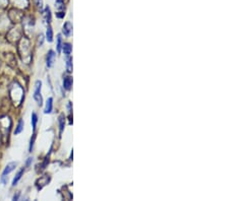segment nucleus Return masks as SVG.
<instances>
[{
  "label": "nucleus",
  "instance_id": "1",
  "mask_svg": "<svg viewBox=\"0 0 229 201\" xmlns=\"http://www.w3.org/2000/svg\"><path fill=\"white\" fill-rule=\"evenodd\" d=\"M9 96L11 100H12L14 106H21L22 100L25 99V92L24 88L21 87L20 83H17L16 81H14L10 84L9 87Z\"/></svg>",
  "mask_w": 229,
  "mask_h": 201
},
{
  "label": "nucleus",
  "instance_id": "2",
  "mask_svg": "<svg viewBox=\"0 0 229 201\" xmlns=\"http://www.w3.org/2000/svg\"><path fill=\"white\" fill-rule=\"evenodd\" d=\"M18 52L21 54V57L26 63H30L32 58L31 55V48H30V42L28 39L21 38L18 44Z\"/></svg>",
  "mask_w": 229,
  "mask_h": 201
},
{
  "label": "nucleus",
  "instance_id": "3",
  "mask_svg": "<svg viewBox=\"0 0 229 201\" xmlns=\"http://www.w3.org/2000/svg\"><path fill=\"white\" fill-rule=\"evenodd\" d=\"M11 127V120L9 117L4 116L0 118V133H1L2 137H7L8 136L9 130Z\"/></svg>",
  "mask_w": 229,
  "mask_h": 201
},
{
  "label": "nucleus",
  "instance_id": "4",
  "mask_svg": "<svg viewBox=\"0 0 229 201\" xmlns=\"http://www.w3.org/2000/svg\"><path fill=\"white\" fill-rule=\"evenodd\" d=\"M41 87H42V83L40 80H37L35 83V92H34V99L37 102L39 106H42L43 104V99L41 96Z\"/></svg>",
  "mask_w": 229,
  "mask_h": 201
},
{
  "label": "nucleus",
  "instance_id": "5",
  "mask_svg": "<svg viewBox=\"0 0 229 201\" xmlns=\"http://www.w3.org/2000/svg\"><path fill=\"white\" fill-rule=\"evenodd\" d=\"M16 163H9L8 165L5 167V169L2 173V177H1V181H2L3 184H5L7 182V179H6L7 175L12 172V171L16 169Z\"/></svg>",
  "mask_w": 229,
  "mask_h": 201
},
{
  "label": "nucleus",
  "instance_id": "6",
  "mask_svg": "<svg viewBox=\"0 0 229 201\" xmlns=\"http://www.w3.org/2000/svg\"><path fill=\"white\" fill-rule=\"evenodd\" d=\"M13 6H16V8L20 9H25L29 7V0H10Z\"/></svg>",
  "mask_w": 229,
  "mask_h": 201
},
{
  "label": "nucleus",
  "instance_id": "7",
  "mask_svg": "<svg viewBox=\"0 0 229 201\" xmlns=\"http://www.w3.org/2000/svg\"><path fill=\"white\" fill-rule=\"evenodd\" d=\"M49 181H50L49 177H48V176H43V177H41L38 181H37L36 185H37V187H38V189H42L45 185H47L48 183H49Z\"/></svg>",
  "mask_w": 229,
  "mask_h": 201
},
{
  "label": "nucleus",
  "instance_id": "8",
  "mask_svg": "<svg viewBox=\"0 0 229 201\" xmlns=\"http://www.w3.org/2000/svg\"><path fill=\"white\" fill-rule=\"evenodd\" d=\"M54 58H55L54 52L52 51V50H50L49 52H48V54H47V59H46V62H47V66H48V67H51L52 65H53Z\"/></svg>",
  "mask_w": 229,
  "mask_h": 201
},
{
  "label": "nucleus",
  "instance_id": "9",
  "mask_svg": "<svg viewBox=\"0 0 229 201\" xmlns=\"http://www.w3.org/2000/svg\"><path fill=\"white\" fill-rule=\"evenodd\" d=\"M52 109H53V99L49 98V99L47 100L46 107H45L44 113L45 114H49V113H51V112H52Z\"/></svg>",
  "mask_w": 229,
  "mask_h": 201
},
{
  "label": "nucleus",
  "instance_id": "10",
  "mask_svg": "<svg viewBox=\"0 0 229 201\" xmlns=\"http://www.w3.org/2000/svg\"><path fill=\"white\" fill-rule=\"evenodd\" d=\"M71 32H72V25H71L69 21L65 22V25H63V34H64L66 37H68L70 36Z\"/></svg>",
  "mask_w": 229,
  "mask_h": 201
},
{
  "label": "nucleus",
  "instance_id": "11",
  "mask_svg": "<svg viewBox=\"0 0 229 201\" xmlns=\"http://www.w3.org/2000/svg\"><path fill=\"white\" fill-rule=\"evenodd\" d=\"M63 87H64V88L67 89V91H69L71 87H72V78L69 76L65 77L64 80H63Z\"/></svg>",
  "mask_w": 229,
  "mask_h": 201
},
{
  "label": "nucleus",
  "instance_id": "12",
  "mask_svg": "<svg viewBox=\"0 0 229 201\" xmlns=\"http://www.w3.org/2000/svg\"><path fill=\"white\" fill-rule=\"evenodd\" d=\"M24 172H25V170H24V169H21V171H18V173L16 175V177H14L13 181H12V186H13V187H14V186H16V185H17L18 181L21 180V176H22V175H24Z\"/></svg>",
  "mask_w": 229,
  "mask_h": 201
},
{
  "label": "nucleus",
  "instance_id": "13",
  "mask_svg": "<svg viewBox=\"0 0 229 201\" xmlns=\"http://www.w3.org/2000/svg\"><path fill=\"white\" fill-rule=\"evenodd\" d=\"M64 125H65V119H64V116L61 115V116L59 117V134L61 135L63 130H64Z\"/></svg>",
  "mask_w": 229,
  "mask_h": 201
},
{
  "label": "nucleus",
  "instance_id": "14",
  "mask_svg": "<svg viewBox=\"0 0 229 201\" xmlns=\"http://www.w3.org/2000/svg\"><path fill=\"white\" fill-rule=\"evenodd\" d=\"M66 69L68 72L72 71V59H71L69 55H67L66 57Z\"/></svg>",
  "mask_w": 229,
  "mask_h": 201
},
{
  "label": "nucleus",
  "instance_id": "15",
  "mask_svg": "<svg viewBox=\"0 0 229 201\" xmlns=\"http://www.w3.org/2000/svg\"><path fill=\"white\" fill-rule=\"evenodd\" d=\"M62 48H63V52H64V54H66V55H69L71 53V51H72V47H71V45L68 43L63 44Z\"/></svg>",
  "mask_w": 229,
  "mask_h": 201
},
{
  "label": "nucleus",
  "instance_id": "16",
  "mask_svg": "<svg viewBox=\"0 0 229 201\" xmlns=\"http://www.w3.org/2000/svg\"><path fill=\"white\" fill-rule=\"evenodd\" d=\"M46 38H47V41L48 42H52L53 41V31H52V28L48 27L47 29V32H46Z\"/></svg>",
  "mask_w": 229,
  "mask_h": 201
},
{
  "label": "nucleus",
  "instance_id": "17",
  "mask_svg": "<svg viewBox=\"0 0 229 201\" xmlns=\"http://www.w3.org/2000/svg\"><path fill=\"white\" fill-rule=\"evenodd\" d=\"M37 123H38V116H37L36 113H33L32 114V127H33L34 132H35V130H36Z\"/></svg>",
  "mask_w": 229,
  "mask_h": 201
},
{
  "label": "nucleus",
  "instance_id": "18",
  "mask_svg": "<svg viewBox=\"0 0 229 201\" xmlns=\"http://www.w3.org/2000/svg\"><path fill=\"white\" fill-rule=\"evenodd\" d=\"M24 125H25L24 120H21H21L18 121V124L16 126V131H14V133H16V134H20L22 131V129H24Z\"/></svg>",
  "mask_w": 229,
  "mask_h": 201
},
{
  "label": "nucleus",
  "instance_id": "19",
  "mask_svg": "<svg viewBox=\"0 0 229 201\" xmlns=\"http://www.w3.org/2000/svg\"><path fill=\"white\" fill-rule=\"evenodd\" d=\"M44 16H45V20H46V21L48 22V24H50V21H51V12H50V8L48 6L45 8Z\"/></svg>",
  "mask_w": 229,
  "mask_h": 201
},
{
  "label": "nucleus",
  "instance_id": "20",
  "mask_svg": "<svg viewBox=\"0 0 229 201\" xmlns=\"http://www.w3.org/2000/svg\"><path fill=\"white\" fill-rule=\"evenodd\" d=\"M61 49H62V38H61V36L58 35L57 36V52L58 53L61 52Z\"/></svg>",
  "mask_w": 229,
  "mask_h": 201
},
{
  "label": "nucleus",
  "instance_id": "21",
  "mask_svg": "<svg viewBox=\"0 0 229 201\" xmlns=\"http://www.w3.org/2000/svg\"><path fill=\"white\" fill-rule=\"evenodd\" d=\"M35 138H36V134L34 133V134H33V138L31 139V142H30V147H29V150H30V152H32V150H33V147H34V142H35Z\"/></svg>",
  "mask_w": 229,
  "mask_h": 201
},
{
  "label": "nucleus",
  "instance_id": "22",
  "mask_svg": "<svg viewBox=\"0 0 229 201\" xmlns=\"http://www.w3.org/2000/svg\"><path fill=\"white\" fill-rule=\"evenodd\" d=\"M34 1H35L37 7H39L40 9L43 8V0H34Z\"/></svg>",
  "mask_w": 229,
  "mask_h": 201
},
{
  "label": "nucleus",
  "instance_id": "23",
  "mask_svg": "<svg viewBox=\"0 0 229 201\" xmlns=\"http://www.w3.org/2000/svg\"><path fill=\"white\" fill-rule=\"evenodd\" d=\"M63 5V3H62V0H57V1H56V6L58 7V8H62V6Z\"/></svg>",
  "mask_w": 229,
  "mask_h": 201
},
{
  "label": "nucleus",
  "instance_id": "24",
  "mask_svg": "<svg viewBox=\"0 0 229 201\" xmlns=\"http://www.w3.org/2000/svg\"><path fill=\"white\" fill-rule=\"evenodd\" d=\"M8 3V0H0V6H6Z\"/></svg>",
  "mask_w": 229,
  "mask_h": 201
},
{
  "label": "nucleus",
  "instance_id": "25",
  "mask_svg": "<svg viewBox=\"0 0 229 201\" xmlns=\"http://www.w3.org/2000/svg\"><path fill=\"white\" fill-rule=\"evenodd\" d=\"M20 194H21V193H20V192H17V193H16V195H14V196H13V200H17V199H18V197H20Z\"/></svg>",
  "mask_w": 229,
  "mask_h": 201
},
{
  "label": "nucleus",
  "instance_id": "26",
  "mask_svg": "<svg viewBox=\"0 0 229 201\" xmlns=\"http://www.w3.org/2000/svg\"><path fill=\"white\" fill-rule=\"evenodd\" d=\"M32 161H33V159H32V158H29V159H28V162H27V167H29L30 165H31Z\"/></svg>",
  "mask_w": 229,
  "mask_h": 201
},
{
  "label": "nucleus",
  "instance_id": "27",
  "mask_svg": "<svg viewBox=\"0 0 229 201\" xmlns=\"http://www.w3.org/2000/svg\"><path fill=\"white\" fill-rule=\"evenodd\" d=\"M57 16H58L59 18H61V17L64 16V13H63V12H58V13H57Z\"/></svg>",
  "mask_w": 229,
  "mask_h": 201
}]
</instances>
